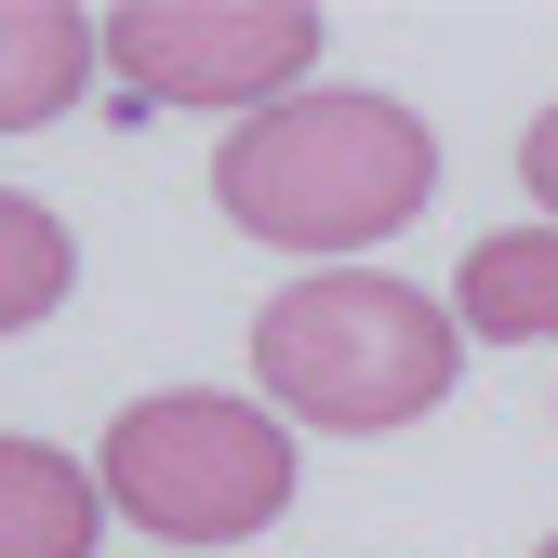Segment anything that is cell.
Instances as JSON below:
<instances>
[{
	"label": "cell",
	"mask_w": 558,
	"mask_h": 558,
	"mask_svg": "<svg viewBox=\"0 0 558 558\" xmlns=\"http://www.w3.org/2000/svg\"><path fill=\"white\" fill-rule=\"evenodd\" d=\"M107 478L66 465L53 439H0V558H94Z\"/></svg>",
	"instance_id": "obj_7"
},
{
	"label": "cell",
	"mask_w": 558,
	"mask_h": 558,
	"mask_svg": "<svg viewBox=\"0 0 558 558\" xmlns=\"http://www.w3.org/2000/svg\"><path fill=\"white\" fill-rule=\"evenodd\" d=\"M214 199H227V227H253L279 253H360V240H399L439 199V133L399 94L306 81L293 107L240 120L214 147Z\"/></svg>",
	"instance_id": "obj_1"
},
{
	"label": "cell",
	"mask_w": 558,
	"mask_h": 558,
	"mask_svg": "<svg viewBox=\"0 0 558 558\" xmlns=\"http://www.w3.org/2000/svg\"><path fill=\"white\" fill-rule=\"evenodd\" d=\"M319 0H120L107 14V66L147 107H214L227 133L293 107L319 66Z\"/></svg>",
	"instance_id": "obj_4"
},
{
	"label": "cell",
	"mask_w": 558,
	"mask_h": 558,
	"mask_svg": "<svg viewBox=\"0 0 558 558\" xmlns=\"http://www.w3.org/2000/svg\"><path fill=\"white\" fill-rule=\"evenodd\" d=\"M532 558H558V532H545V545H532Z\"/></svg>",
	"instance_id": "obj_10"
},
{
	"label": "cell",
	"mask_w": 558,
	"mask_h": 558,
	"mask_svg": "<svg viewBox=\"0 0 558 558\" xmlns=\"http://www.w3.org/2000/svg\"><path fill=\"white\" fill-rule=\"evenodd\" d=\"M66 306V227L40 214V199H0V319L40 332Z\"/></svg>",
	"instance_id": "obj_8"
},
{
	"label": "cell",
	"mask_w": 558,
	"mask_h": 558,
	"mask_svg": "<svg viewBox=\"0 0 558 558\" xmlns=\"http://www.w3.org/2000/svg\"><path fill=\"white\" fill-rule=\"evenodd\" d=\"M452 319L478 345H558V227H506L452 266Z\"/></svg>",
	"instance_id": "obj_6"
},
{
	"label": "cell",
	"mask_w": 558,
	"mask_h": 558,
	"mask_svg": "<svg viewBox=\"0 0 558 558\" xmlns=\"http://www.w3.org/2000/svg\"><path fill=\"white\" fill-rule=\"evenodd\" d=\"M94 478H107V519H133L173 558H214V545H253L293 506V426L227 399V386H160L107 426Z\"/></svg>",
	"instance_id": "obj_3"
},
{
	"label": "cell",
	"mask_w": 558,
	"mask_h": 558,
	"mask_svg": "<svg viewBox=\"0 0 558 558\" xmlns=\"http://www.w3.org/2000/svg\"><path fill=\"white\" fill-rule=\"evenodd\" d=\"M94 53H107V14H81V0H0V120L14 133L66 120Z\"/></svg>",
	"instance_id": "obj_5"
},
{
	"label": "cell",
	"mask_w": 558,
	"mask_h": 558,
	"mask_svg": "<svg viewBox=\"0 0 558 558\" xmlns=\"http://www.w3.org/2000/svg\"><path fill=\"white\" fill-rule=\"evenodd\" d=\"M519 186L545 199V227H558V107H532V133H519Z\"/></svg>",
	"instance_id": "obj_9"
},
{
	"label": "cell",
	"mask_w": 558,
	"mask_h": 558,
	"mask_svg": "<svg viewBox=\"0 0 558 558\" xmlns=\"http://www.w3.org/2000/svg\"><path fill=\"white\" fill-rule=\"evenodd\" d=\"M452 360H465V319L386 266H306L293 293L253 306V386L279 426L386 439L452 399Z\"/></svg>",
	"instance_id": "obj_2"
}]
</instances>
